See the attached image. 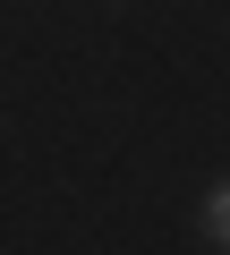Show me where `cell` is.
I'll list each match as a JSON object with an SVG mask.
<instances>
[{"label": "cell", "mask_w": 230, "mask_h": 255, "mask_svg": "<svg viewBox=\"0 0 230 255\" xmlns=\"http://www.w3.org/2000/svg\"><path fill=\"white\" fill-rule=\"evenodd\" d=\"M205 238H213V247H230V179L205 196Z\"/></svg>", "instance_id": "6da1fadb"}]
</instances>
